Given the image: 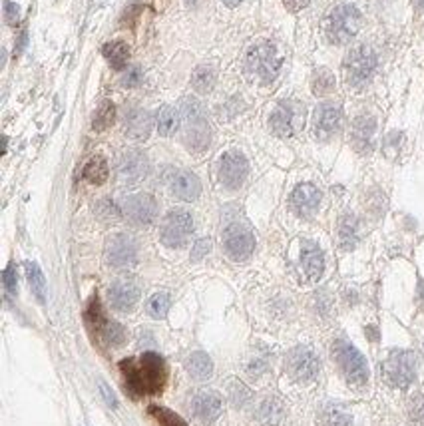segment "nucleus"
Returning <instances> with one entry per match:
<instances>
[{"mask_svg": "<svg viewBox=\"0 0 424 426\" xmlns=\"http://www.w3.org/2000/svg\"><path fill=\"white\" fill-rule=\"evenodd\" d=\"M120 371L126 388L134 399L162 393L167 381L164 358L156 353H144L139 358H123Z\"/></svg>", "mask_w": 424, "mask_h": 426, "instance_id": "nucleus-1", "label": "nucleus"}, {"mask_svg": "<svg viewBox=\"0 0 424 426\" xmlns=\"http://www.w3.org/2000/svg\"><path fill=\"white\" fill-rule=\"evenodd\" d=\"M179 118L183 128V142L192 151H204L209 146L211 130L206 118V110L197 98H183L179 106Z\"/></svg>", "mask_w": 424, "mask_h": 426, "instance_id": "nucleus-2", "label": "nucleus"}, {"mask_svg": "<svg viewBox=\"0 0 424 426\" xmlns=\"http://www.w3.org/2000/svg\"><path fill=\"white\" fill-rule=\"evenodd\" d=\"M281 64H283V58L279 54L277 46L271 42H255L247 50L245 70L253 78H259L261 82H273L281 72Z\"/></svg>", "mask_w": 424, "mask_h": 426, "instance_id": "nucleus-3", "label": "nucleus"}, {"mask_svg": "<svg viewBox=\"0 0 424 426\" xmlns=\"http://www.w3.org/2000/svg\"><path fill=\"white\" fill-rule=\"evenodd\" d=\"M363 24V16L353 4L337 6L327 18V36L333 44H347L355 38Z\"/></svg>", "mask_w": 424, "mask_h": 426, "instance_id": "nucleus-4", "label": "nucleus"}, {"mask_svg": "<svg viewBox=\"0 0 424 426\" xmlns=\"http://www.w3.org/2000/svg\"><path fill=\"white\" fill-rule=\"evenodd\" d=\"M333 357L344 374V379L353 386H363L369 381V365L351 343L337 341L333 344Z\"/></svg>", "mask_w": 424, "mask_h": 426, "instance_id": "nucleus-5", "label": "nucleus"}, {"mask_svg": "<svg viewBox=\"0 0 424 426\" xmlns=\"http://www.w3.org/2000/svg\"><path fill=\"white\" fill-rule=\"evenodd\" d=\"M305 124V106L299 102H281L271 114L269 125L275 136L279 138H291L295 136Z\"/></svg>", "mask_w": 424, "mask_h": 426, "instance_id": "nucleus-6", "label": "nucleus"}, {"mask_svg": "<svg viewBox=\"0 0 424 426\" xmlns=\"http://www.w3.org/2000/svg\"><path fill=\"white\" fill-rule=\"evenodd\" d=\"M193 231V218L186 209H172L162 223V243L167 248H183Z\"/></svg>", "mask_w": 424, "mask_h": 426, "instance_id": "nucleus-7", "label": "nucleus"}, {"mask_svg": "<svg viewBox=\"0 0 424 426\" xmlns=\"http://www.w3.org/2000/svg\"><path fill=\"white\" fill-rule=\"evenodd\" d=\"M377 68V56L369 46H356L344 58V76L351 86H363L369 82Z\"/></svg>", "mask_w": 424, "mask_h": 426, "instance_id": "nucleus-8", "label": "nucleus"}, {"mask_svg": "<svg viewBox=\"0 0 424 426\" xmlns=\"http://www.w3.org/2000/svg\"><path fill=\"white\" fill-rule=\"evenodd\" d=\"M223 249L232 261H247L255 249V235L243 223H232L223 231Z\"/></svg>", "mask_w": 424, "mask_h": 426, "instance_id": "nucleus-9", "label": "nucleus"}, {"mask_svg": "<svg viewBox=\"0 0 424 426\" xmlns=\"http://www.w3.org/2000/svg\"><path fill=\"white\" fill-rule=\"evenodd\" d=\"M106 263L114 269H128L137 261V241L128 234H116L106 241Z\"/></svg>", "mask_w": 424, "mask_h": 426, "instance_id": "nucleus-10", "label": "nucleus"}, {"mask_svg": "<svg viewBox=\"0 0 424 426\" xmlns=\"http://www.w3.org/2000/svg\"><path fill=\"white\" fill-rule=\"evenodd\" d=\"M416 363L414 355L409 351H393L384 363V376L397 388H407L414 381Z\"/></svg>", "mask_w": 424, "mask_h": 426, "instance_id": "nucleus-11", "label": "nucleus"}, {"mask_svg": "<svg viewBox=\"0 0 424 426\" xmlns=\"http://www.w3.org/2000/svg\"><path fill=\"white\" fill-rule=\"evenodd\" d=\"M122 213L134 225H150L158 218V201L150 193H134L123 199Z\"/></svg>", "mask_w": 424, "mask_h": 426, "instance_id": "nucleus-12", "label": "nucleus"}, {"mask_svg": "<svg viewBox=\"0 0 424 426\" xmlns=\"http://www.w3.org/2000/svg\"><path fill=\"white\" fill-rule=\"evenodd\" d=\"M249 174V164L241 151H227L219 160V181L227 190H239Z\"/></svg>", "mask_w": 424, "mask_h": 426, "instance_id": "nucleus-13", "label": "nucleus"}, {"mask_svg": "<svg viewBox=\"0 0 424 426\" xmlns=\"http://www.w3.org/2000/svg\"><path fill=\"white\" fill-rule=\"evenodd\" d=\"M287 371L295 381L309 383L319 372V358L309 347H297L287 355Z\"/></svg>", "mask_w": 424, "mask_h": 426, "instance_id": "nucleus-14", "label": "nucleus"}, {"mask_svg": "<svg viewBox=\"0 0 424 426\" xmlns=\"http://www.w3.org/2000/svg\"><path fill=\"white\" fill-rule=\"evenodd\" d=\"M148 172H150V162L142 151L137 150L123 151L118 160V165H116L118 179L123 185H134L137 181H142L148 176Z\"/></svg>", "mask_w": 424, "mask_h": 426, "instance_id": "nucleus-15", "label": "nucleus"}, {"mask_svg": "<svg viewBox=\"0 0 424 426\" xmlns=\"http://www.w3.org/2000/svg\"><path fill=\"white\" fill-rule=\"evenodd\" d=\"M223 409L221 397L213 390H202L192 399V414L199 425H211Z\"/></svg>", "mask_w": 424, "mask_h": 426, "instance_id": "nucleus-16", "label": "nucleus"}, {"mask_svg": "<svg viewBox=\"0 0 424 426\" xmlns=\"http://www.w3.org/2000/svg\"><path fill=\"white\" fill-rule=\"evenodd\" d=\"M108 295L112 307L120 313H126V311H132L139 301V287L132 279H118L112 283Z\"/></svg>", "mask_w": 424, "mask_h": 426, "instance_id": "nucleus-17", "label": "nucleus"}, {"mask_svg": "<svg viewBox=\"0 0 424 426\" xmlns=\"http://www.w3.org/2000/svg\"><path fill=\"white\" fill-rule=\"evenodd\" d=\"M341 108L335 104H321L315 110L313 125H315V136L321 139H328L333 134L339 132L341 128Z\"/></svg>", "mask_w": 424, "mask_h": 426, "instance_id": "nucleus-18", "label": "nucleus"}, {"mask_svg": "<svg viewBox=\"0 0 424 426\" xmlns=\"http://www.w3.org/2000/svg\"><path fill=\"white\" fill-rule=\"evenodd\" d=\"M169 190L181 201H195L202 193V181L192 172L179 169L169 176Z\"/></svg>", "mask_w": 424, "mask_h": 426, "instance_id": "nucleus-19", "label": "nucleus"}, {"mask_svg": "<svg viewBox=\"0 0 424 426\" xmlns=\"http://www.w3.org/2000/svg\"><path fill=\"white\" fill-rule=\"evenodd\" d=\"M319 204H321V192L313 183H301L291 193V207L301 218H311L319 209Z\"/></svg>", "mask_w": 424, "mask_h": 426, "instance_id": "nucleus-20", "label": "nucleus"}, {"mask_svg": "<svg viewBox=\"0 0 424 426\" xmlns=\"http://www.w3.org/2000/svg\"><path fill=\"white\" fill-rule=\"evenodd\" d=\"M151 128H153V122H151L150 112L136 108V110H130L126 114L123 134L130 139H136V142L148 139Z\"/></svg>", "mask_w": 424, "mask_h": 426, "instance_id": "nucleus-21", "label": "nucleus"}, {"mask_svg": "<svg viewBox=\"0 0 424 426\" xmlns=\"http://www.w3.org/2000/svg\"><path fill=\"white\" fill-rule=\"evenodd\" d=\"M301 263H303V269H305V275L309 277L311 281H317L319 277L323 275L325 259H323V251L317 248L315 243H311V241H303Z\"/></svg>", "mask_w": 424, "mask_h": 426, "instance_id": "nucleus-22", "label": "nucleus"}, {"mask_svg": "<svg viewBox=\"0 0 424 426\" xmlns=\"http://www.w3.org/2000/svg\"><path fill=\"white\" fill-rule=\"evenodd\" d=\"M377 130V122L370 116H361L356 118L353 125V144L358 151H369L372 144V136Z\"/></svg>", "mask_w": 424, "mask_h": 426, "instance_id": "nucleus-23", "label": "nucleus"}, {"mask_svg": "<svg viewBox=\"0 0 424 426\" xmlns=\"http://www.w3.org/2000/svg\"><path fill=\"white\" fill-rule=\"evenodd\" d=\"M186 369H188V372L192 374L195 381H207L213 374V363H211V358H209L207 353L197 351V353H192L188 357Z\"/></svg>", "mask_w": 424, "mask_h": 426, "instance_id": "nucleus-24", "label": "nucleus"}, {"mask_svg": "<svg viewBox=\"0 0 424 426\" xmlns=\"http://www.w3.org/2000/svg\"><path fill=\"white\" fill-rule=\"evenodd\" d=\"M215 80H218V70L213 68V66H209V64H202V66H197V68L193 70L192 86L197 94L211 92L213 86H215Z\"/></svg>", "mask_w": 424, "mask_h": 426, "instance_id": "nucleus-25", "label": "nucleus"}, {"mask_svg": "<svg viewBox=\"0 0 424 426\" xmlns=\"http://www.w3.org/2000/svg\"><path fill=\"white\" fill-rule=\"evenodd\" d=\"M102 54L108 60L112 68L122 70L128 64V60H130V46L122 40L108 42V44H104Z\"/></svg>", "mask_w": 424, "mask_h": 426, "instance_id": "nucleus-26", "label": "nucleus"}, {"mask_svg": "<svg viewBox=\"0 0 424 426\" xmlns=\"http://www.w3.org/2000/svg\"><path fill=\"white\" fill-rule=\"evenodd\" d=\"M84 321H86V325H88L90 333H92V335H96V337L102 335V330L106 329V325L109 323L108 319H106V315H104V311H102V305H100L98 295L94 297V299H92V301H90V305L86 307Z\"/></svg>", "mask_w": 424, "mask_h": 426, "instance_id": "nucleus-27", "label": "nucleus"}, {"mask_svg": "<svg viewBox=\"0 0 424 426\" xmlns=\"http://www.w3.org/2000/svg\"><path fill=\"white\" fill-rule=\"evenodd\" d=\"M179 120H181L179 114L172 106H162L156 114V128H158L160 136H165V138L174 136L178 130Z\"/></svg>", "mask_w": 424, "mask_h": 426, "instance_id": "nucleus-28", "label": "nucleus"}, {"mask_svg": "<svg viewBox=\"0 0 424 426\" xmlns=\"http://www.w3.org/2000/svg\"><path fill=\"white\" fill-rule=\"evenodd\" d=\"M109 176L108 162L102 155H94L88 164L84 165V179L94 183V185H102Z\"/></svg>", "mask_w": 424, "mask_h": 426, "instance_id": "nucleus-29", "label": "nucleus"}, {"mask_svg": "<svg viewBox=\"0 0 424 426\" xmlns=\"http://www.w3.org/2000/svg\"><path fill=\"white\" fill-rule=\"evenodd\" d=\"M26 277L32 293L36 295V299L44 303V299H46V279H44V273L40 271V267L36 263L26 261Z\"/></svg>", "mask_w": 424, "mask_h": 426, "instance_id": "nucleus-30", "label": "nucleus"}, {"mask_svg": "<svg viewBox=\"0 0 424 426\" xmlns=\"http://www.w3.org/2000/svg\"><path fill=\"white\" fill-rule=\"evenodd\" d=\"M148 413L160 426H188V423L179 414L165 409V406H160V404H151Z\"/></svg>", "mask_w": 424, "mask_h": 426, "instance_id": "nucleus-31", "label": "nucleus"}, {"mask_svg": "<svg viewBox=\"0 0 424 426\" xmlns=\"http://www.w3.org/2000/svg\"><path fill=\"white\" fill-rule=\"evenodd\" d=\"M356 231H358V227H356L355 218H353V215H344L341 223H339V241H341L342 249L355 248L356 237H358Z\"/></svg>", "mask_w": 424, "mask_h": 426, "instance_id": "nucleus-32", "label": "nucleus"}, {"mask_svg": "<svg viewBox=\"0 0 424 426\" xmlns=\"http://www.w3.org/2000/svg\"><path fill=\"white\" fill-rule=\"evenodd\" d=\"M114 118H116V106L109 100H104L98 106L92 125H94V130H98V132H104V130H108L109 125L114 124Z\"/></svg>", "mask_w": 424, "mask_h": 426, "instance_id": "nucleus-33", "label": "nucleus"}, {"mask_svg": "<svg viewBox=\"0 0 424 426\" xmlns=\"http://www.w3.org/2000/svg\"><path fill=\"white\" fill-rule=\"evenodd\" d=\"M169 305H172V299L167 293H153L150 299H148V313H150L153 319H164L169 311Z\"/></svg>", "mask_w": 424, "mask_h": 426, "instance_id": "nucleus-34", "label": "nucleus"}, {"mask_svg": "<svg viewBox=\"0 0 424 426\" xmlns=\"http://www.w3.org/2000/svg\"><path fill=\"white\" fill-rule=\"evenodd\" d=\"M335 90V76L328 70H317L313 76V92L317 96H327Z\"/></svg>", "mask_w": 424, "mask_h": 426, "instance_id": "nucleus-35", "label": "nucleus"}, {"mask_svg": "<svg viewBox=\"0 0 424 426\" xmlns=\"http://www.w3.org/2000/svg\"><path fill=\"white\" fill-rule=\"evenodd\" d=\"M94 211H96L98 220L104 221V223H114V221H118L120 218H122V211L114 206L109 199H102V201H100V204L96 206Z\"/></svg>", "mask_w": 424, "mask_h": 426, "instance_id": "nucleus-36", "label": "nucleus"}, {"mask_svg": "<svg viewBox=\"0 0 424 426\" xmlns=\"http://www.w3.org/2000/svg\"><path fill=\"white\" fill-rule=\"evenodd\" d=\"M321 426H351V416L339 409H327L321 416Z\"/></svg>", "mask_w": 424, "mask_h": 426, "instance_id": "nucleus-37", "label": "nucleus"}, {"mask_svg": "<svg viewBox=\"0 0 424 426\" xmlns=\"http://www.w3.org/2000/svg\"><path fill=\"white\" fill-rule=\"evenodd\" d=\"M259 418L265 423V425H271V423H277L281 418V406L273 402V400H267L261 404L259 411Z\"/></svg>", "mask_w": 424, "mask_h": 426, "instance_id": "nucleus-38", "label": "nucleus"}, {"mask_svg": "<svg viewBox=\"0 0 424 426\" xmlns=\"http://www.w3.org/2000/svg\"><path fill=\"white\" fill-rule=\"evenodd\" d=\"M409 413H411V418L416 425L424 426V395H416V397L411 400Z\"/></svg>", "mask_w": 424, "mask_h": 426, "instance_id": "nucleus-39", "label": "nucleus"}, {"mask_svg": "<svg viewBox=\"0 0 424 426\" xmlns=\"http://www.w3.org/2000/svg\"><path fill=\"white\" fill-rule=\"evenodd\" d=\"M2 281H4V289L8 295H16L18 293V279H16V269L14 265H8L2 273Z\"/></svg>", "mask_w": 424, "mask_h": 426, "instance_id": "nucleus-40", "label": "nucleus"}, {"mask_svg": "<svg viewBox=\"0 0 424 426\" xmlns=\"http://www.w3.org/2000/svg\"><path fill=\"white\" fill-rule=\"evenodd\" d=\"M142 80H144V76H142V70H139V66H130L128 72L123 74L122 84L126 86V88H136V86L142 84Z\"/></svg>", "mask_w": 424, "mask_h": 426, "instance_id": "nucleus-41", "label": "nucleus"}, {"mask_svg": "<svg viewBox=\"0 0 424 426\" xmlns=\"http://www.w3.org/2000/svg\"><path fill=\"white\" fill-rule=\"evenodd\" d=\"M4 20L8 26H16L20 22V10L13 0H4Z\"/></svg>", "mask_w": 424, "mask_h": 426, "instance_id": "nucleus-42", "label": "nucleus"}, {"mask_svg": "<svg viewBox=\"0 0 424 426\" xmlns=\"http://www.w3.org/2000/svg\"><path fill=\"white\" fill-rule=\"evenodd\" d=\"M209 249H211V241H209V239H199V241L193 245L192 261H202L207 253H209Z\"/></svg>", "mask_w": 424, "mask_h": 426, "instance_id": "nucleus-43", "label": "nucleus"}, {"mask_svg": "<svg viewBox=\"0 0 424 426\" xmlns=\"http://www.w3.org/2000/svg\"><path fill=\"white\" fill-rule=\"evenodd\" d=\"M98 385H100V393H102V397L106 400V404H108L109 409H116V406H118V399H116V395L112 393V388H109L104 381H100Z\"/></svg>", "mask_w": 424, "mask_h": 426, "instance_id": "nucleus-44", "label": "nucleus"}, {"mask_svg": "<svg viewBox=\"0 0 424 426\" xmlns=\"http://www.w3.org/2000/svg\"><path fill=\"white\" fill-rule=\"evenodd\" d=\"M309 2L311 0H283V4L287 6V10H291V13H299L303 8H307Z\"/></svg>", "mask_w": 424, "mask_h": 426, "instance_id": "nucleus-45", "label": "nucleus"}, {"mask_svg": "<svg viewBox=\"0 0 424 426\" xmlns=\"http://www.w3.org/2000/svg\"><path fill=\"white\" fill-rule=\"evenodd\" d=\"M241 2H243V0H223V4H225V6H229V8H235V6H239Z\"/></svg>", "mask_w": 424, "mask_h": 426, "instance_id": "nucleus-46", "label": "nucleus"}]
</instances>
